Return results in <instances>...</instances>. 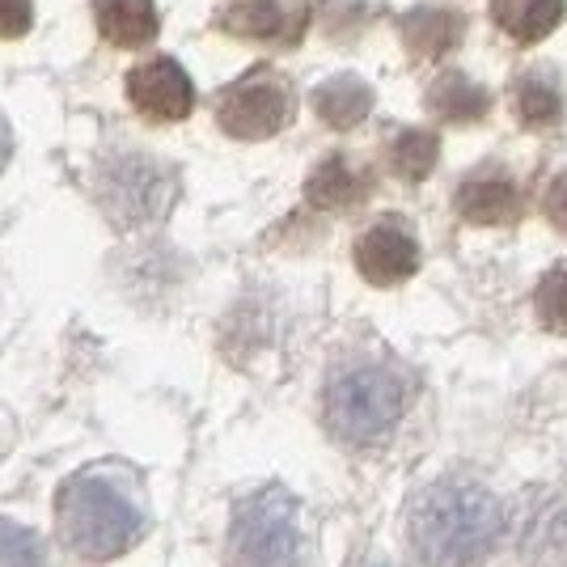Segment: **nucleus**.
I'll use <instances>...</instances> for the list:
<instances>
[{"mask_svg": "<svg viewBox=\"0 0 567 567\" xmlns=\"http://www.w3.org/2000/svg\"><path fill=\"white\" fill-rule=\"evenodd\" d=\"M534 306H538V318H543L546 331L567 334V262L546 271L538 292H534Z\"/></svg>", "mask_w": 567, "mask_h": 567, "instance_id": "nucleus-19", "label": "nucleus"}, {"mask_svg": "<svg viewBox=\"0 0 567 567\" xmlns=\"http://www.w3.org/2000/svg\"><path fill=\"white\" fill-rule=\"evenodd\" d=\"M169 204V178L162 166L144 157H123L118 166L106 169V208L123 225H144L162 216Z\"/></svg>", "mask_w": 567, "mask_h": 567, "instance_id": "nucleus-7", "label": "nucleus"}, {"mask_svg": "<svg viewBox=\"0 0 567 567\" xmlns=\"http://www.w3.org/2000/svg\"><path fill=\"white\" fill-rule=\"evenodd\" d=\"M453 208L471 225H513L525 213L517 178L499 166H483L462 178V187L453 195Z\"/></svg>", "mask_w": 567, "mask_h": 567, "instance_id": "nucleus-10", "label": "nucleus"}, {"mask_svg": "<svg viewBox=\"0 0 567 567\" xmlns=\"http://www.w3.org/2000/svg\"><path fill=\"white\" fill-rule=\"evenodd\" d=\"M399 34L415 60H445L466 34V13L445 9V4H420V9L402 13Z\"/></svg>", "mask_w": 567, "mask_h": 567, "instance_id": "nucleus-11", "label": "nucleus"}, {"mask_svg": "<svg viewBox=\"0 0 567 567\" xmlns=\"http://www.w3.org/2000/svg\"><path fill=\"white\" fill-rule=\"evenodd\" d=\"M406 390L381 364H352L327 385V424L348 445H378L402 420Z\"/></svg>", "mask_w": 567, "mask_h": 567, "instance_id": "nucleus-3", "label": "nucleus"}, {"mask_svg": "<svg viewBox=\"0 0 567 567\" xmlns=\"http://www.w3.org/2000/svg\"><path fill=\"white\" fill-rule=\"evenodd\" d=\"M216 123L234 141H267L292 123V85L271 64H259L237 76L225 94L216 97Z\"/></svg>", "mask_w": 567, "mask_h": 567, "instance_id": "nucleus-5", "label": "nucleus"}, {"mask_svg": "<svg viewBox=\"0 0 567 567\" xmlns=\"http://www.w3.org/2000/svg\"><path fill=\"white\" fill-rule=\"evenodd\" d=\"M504 538V508L478 483H436L411 513V546L427 567H478Z\"/></svg>", "mask_w": 567, "mask_h": 567, "instance_id": "nucleus-1", "label": "nucleus"}, {"mask_svg": "<svg viewBox=\"0 0 567 567\" xmlns=\"http://www.w3.org/2000/svg\"><path fill=\"white\" fill-rule=\"evenodd\" d=\"M369 567H390V564H369Z\"/></svg>", "mask_w": 567, "mask_h": 567, "instance_id": "nucleus-24", "label": "nucleus"}, {"mask_svg": "<svg viewBox=\"0 0 567 567\" xmlns=\"http://www.w3.org/2000/svg\"><path fill=\"white\" fill-rule=\"evenodd\" d=\"M427 111L441 123H478L492 111V94L487 85H478L471 72L462 69H441V76L427 85Z\"/></svg>", "mask_w": 567, "mask_h": 567, "instance_id": "nucleus-14", "label": "nucleus"}, {"mask_svg": "<svg viewBox=\"0 0 567 567\" xmlns=\"http://www.w3.org/2000/svg\"><path fill=\"white\" fill-rule=\"evenodd\" d=\"M97 30L115 48H144L157 39V4L153 0H97Z\"/></svg>", "mask_w": 567, "mask_h": 567, "instance_id": "nucleus-16", "label": "nucleus"}, {"mask_svg": "<svg viewBox=\"0 0 567 567\" xmlns=\"http://www.w3.org/2000/svg\"><path fill=\"white\" fill-rule=\"evenodd\" d=\"M355 267L369 284L394 288L420 271V241L402 220H378L355 241Z\"/></svg>", "mask_w": 567, "mask_h": 567, "instance_id": "nucleus-9", "label": "nucleus"}, {"mask_svg": "<svg viewBox=\"0 0 567 567\" xmlns=\"http://www.w3.org/2000/svg\"><path fill=\"white\" fill-rule=\"evenodd\" d=\"M0 567H43L34 534L13 520H0Z\"/></svg>", "mask_w": 567, "mask_h": 567, "instance_id": "nucleus-20", "label": "nucleus"}, {"mask_svg": "<svg viewBox=\"0 0 567 567\" xmlns=\"http://www.w3.org/2000/svg\"><path fill=\"white\" fill-rule=\"evenodd\" d=\"M513 115L520 127L529 132H546V127H559L564 118V85H559V72L550 64H529L513 76Z\"/></svg>", "mask_w": 567, "mask_h": 567, "instance_id": "nucleus-12", "label": "nucleus"}, {"mask_svg": "<svg viewBox=\"0 0 567 567\" xmlns=\"http://www.w3.org/2000/svg\"><path fill=\"white\" fill-rule=\"evenodd\" d=\"M220 25H225L234 39L297 48L309 25V4L306 0H234V4L225 9Z\"/></svg>", "mask_w": 567, "mask_h": 567, "instance_id": "nucleus-8", "label": "nucleus"}, {"mask_svg": "<svg viewBox=\"0 0 567 567\" xmlns=\"http://www.w3.org/2000/svg\"><path fill=\"white\" fill-rule=\"evenodd\" d=\"M55 517L64 543L94 564L127 555L144 534L141 508L97 474H76L72 483H64L55 499Z\"/></svg>", "mask_w": 567, "mask_h": 567, "instance_id": "nucleus-2", "label": "nucleus"}, {"mask_svg": "<svg viewBox=\"0 0 567 567\" xmlns=\"http://www.w3.org/2000/svg\"><path fill=\"white\" fill-rule=\"evenodd\" d=\"M369 190H373L369 169H360L343 153H334L322 166H313L306 183V199L322 213H348V208H360L369 199Z\"/></svg>", "mask_w": 567, "mask_h": 567, "instance_id": "nucleus-13", "label": "nucleus"}, {"mask_svg": "<svg viewBox=\"0 0 567 567\" xmlns=\"http://www.w3.org/2000/svg\"><path fill=\"white\" fill-rule=\"evenodd\" d=\"M34 25V0H0V39H22Z\"/></svg>", "mask_w": 567, "mask_h": 567, "instance_id": "nucleus-21", "label": "nucleus"}, {"mask_svg": "<svg viewBox=\"0 0 567 567\" xmlns=\"http://www.w3.org/2000/svg\"><path fill=\"white\" fill-rule=\"evenodd\" d=\"M9 162V127H4V118H0V169Z\"/></svg>", "mask_w": 567, "mask_h": 567, "instance_id": "nucleus-23", "label": "nucleus"}, {"mask_svg": "<svg viewBox=\"0 0 567 567\" xmlns=\"http://www.w3.org/2000/svg\"><path fill=\"white\" fill-rule=\"evenodd\" d=\"M436 162H441V141L427 127H402L399 136L385 144V166L402 183H424L436 169Z\"/></svg>", "mask_w": 567, "mask_h": 567, "instance_id": "nucleus-18", "label": "nucleus"}, {"mask_svg": "<svg viewBox=\"0 0 567 567\" xmlns=\"http://www.w3.org/2000/svg\"><path fill=\"white\" fill-rule=\"evenodd\" d=\"M127 102L153 123H178L195 111V85L178 60L157 55L127 72Z\"/></svg>", "mask_w": 567, "mask_h": 567, "instance_id": "nucleus-6", "label": "nucleus"}, {"mask_svg": "<svg viewBox=\"0 0 567 567\" xmlns=\"http://www.w3.org/2000/svg\"><path fill=\"white\" fill-rule=\"evenodd\" d=\"M567 18V0H492V22L513 43H538Z\"/></svg>", "mask_w": 567, "mask_h": 567, "instance_id": "nucleus-17", "label": "nucleus"}, {"mask_svg": "<svg viewBox=\"0 0 567 567\" xmlns=\"http://www.w3.org/2000/svg\"><path fill=\"white\" fill-rule=\"evenodd\" d=\"M229 550L237 567H306V529L297 499L284 487H262L241 499Z\"/></svg>", "mask_w": 567, "mask_h": 567, "instance_id": "nucleus-4", "label": "nucleus"}, {"mask_svg": "<svg viewBox=\"0 0 567 567\" xmlns=\"http://www.w3.org/2000/svg\"><path fill=\"white\" fill-rule=\"evenodd\" d=\"M309 102H313V115L322 118L327 127L352 132V127H360V123L369 118V111H373V90H369V81H360L355 72H339L331 81H322V85L309 94Z\"/></svg>", "mask_w": 567, "mask_h": 567, "instance_id": "nucleus-15", "label": "nucleus"}, {"mask_svg": "<svg viewBox=\"0 0 567 567\" xmlns=\"http://www.w3.org/2000/svg\"><path fill=\"white\" fill-rule=\"evenodd\" d=\"M543 213H546V220L559 229V234H567V169H564V174H555V178L546 183Z\"/></svg>", "mask_w": 567, "mask_h": 567, "instance_id": "nucleus-22", "label": "nucleus"}]
</instances>
